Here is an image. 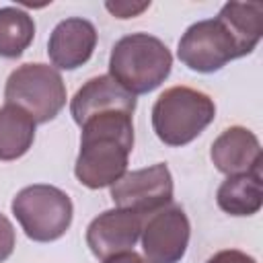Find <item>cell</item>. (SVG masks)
I'll return each mask as SVG.
<instances>
[{"label":"cell","mask_w":263,"mask_h":263,"mask_svg":"<svg viewBox=\"0 0 263 263\" xmlns=\"http://www.w3.org/2000/svg\"><path fill=\"white\" fill-rule=\"evenodd\" d=\"M80 127V152L74 164L76 179L88 189L111 187L127 171V158L134 148L132 113H99Z\"/></svg>","instance_id":"1"},{"label":"cell","mask_w":263,"mask_h":263,"mask_svg":"<svg viewBox=\"0 0 263 263\" xmlns=\"http://www.w3.org/2000/svg\"><path fill=\"white\" fill-rule=\"evenodd\" d=\"M173 55L154 35L132 33L121 37L109 55V76L129 95L158 88L171 74Z\"/></svg>","instance_id":"2"},{"label":"cell","mask_w":263,"mask_h":263,"mask_svg":"<svg viewBox=\"0 0 263 263\" xmlns=\"http://www.w3.org/2000/svg\"><path fill=\"white\" fill-rule=\"evenodd\" d=\"M216 117V105L210 95L191 86L166 88L152 107V127L166 146H185L193 142Z\"/></svg>","instance_id":"3"},{"label":"cell","mask_w":263,"mask_h":263,"mask_svg":"<svg viewBox=\"0 0 263 263\" xmlns=\"http://www.w3.org/2000/svg\"><path fill=\"white\" fill-rule=\"evenodd\" d=\"M6 105L23 109L35 123L51 121L66 105V84L47 64H23L10 72L4 86Z\"/></svg>","instance_id":"4"},{"label":"cell","mask_w":263,"mask_h":263,"mask_svg":"<svg viewBox=\"0 0 263 263\" xmlns=\"http://www.w3.org/2000/svg\"><path fill=\"white\" fill-rule=\"evenodd\" d=\"M12 214L25 234L35 242H51L64 236L72 224V199L53 185H29L12 199Z\"/></svg>","instance_id":"5"},{"label":"cell","mask_w":263,"mask_h":263,"mask_svg":"<svg viewBox=\"0 0 263 263\" xmlns=\"http://www.w3.org/2000/svg\"><path fill=\"white\" fill-rule=\"evenodd\" d=\"M177 55L189 70L203 74L216 72L228 62L242 58L236 39L218 16L193 23L179 39Z\"/></svg>","instance_id":"6"},{"label":"cell","mask_w":263,"mask_h":263,"mask_svg":"<svg viewBox=\"0 0 263 263\" xmlns=\"http://www.w3.org/2000/svg\"><path fill=\"white\" fill-rule=\"evenodd\" d=\"M111 199L115 208L148 218L150 214L171 205L173 177L164 162L125 173L111 185Z\"/></svg>","instance_id":"7"},{"label":"cell","mask_w":263,"mask_h":263,"mask_svg":"<svg viewBox=\"0 0 263 263\" xmlns=\"http://www.w3.org/2000/svg\"><path fill=\"white\" fill-rule=\"evenodd\" d=\"M189 218L179 205H166L148 218L142 226V249L148 263H179L189 247Z\"/></svg>","instance_id":"8"},{"label":"cell","mask_w":263,"mask_h":263,"mask_svg":"<svg viewBox=\"0 0 263 263\" xmlns=\"http://www.w3.org/2000/svg\"><path fill=\"white\" fill-rule=\"evenodd\" d=\"M144 218L125 210H107L99 214L86 228V245L99 259L132 251L142 234Z\"/></svg>","instance_id":"9"},{"label":"cell","mask_w":263,"mask_h":263,"mask_svg":"<svg viewBox=\"0 0 263 263\" xmlns=\"http://www.w3.org/2000/svg\"><path fill=\"white\" fill-rule=\"evenodd\" d=\"M97 45V29L90 21L72 16L60 21L47 41V55L60 70H76L86 64Z\"/></svg>","instance_id":"10"},{"label":"cell","mask_w":263,"mask_h":263,"mask_svg":"<svg viewBox=\"0 0 263 263\" xmlns=\"http://www.w3.org/2000/svg\"><path fill=\"white\" fill-rule=\"evenodd\" d=\"M210 158L216 168L228 177L261 171L263 164V152L257 136L242 125H232L224 129L214 140Z\"/></svg>","instance_id":"11"},{"label":"cell","mask_w":263,"mask_h":263,"mask_svg":"<svg viewBox=\"0 0 263 263\" xmlns=\"http://www.w3.org/2000/svg\"><path fill=\"white\" fill-rule=\"evenodd\" d=\"M109 111H123V113L136 111V97L129 95L125 88H121L109 74L95 76L88 82H84L70 101V113L78 125H82L86 119L99 113H109Z\"/></svg>","instance_id":"12"},{"label":"cell","mask_w":263,"mask_h":263,"mask_svg":"<svg viewBox=\"0 0 263 263\" xmlns=\"http://www.w3.org/2000/svg\"><path fill=\"white\" fill-rule=\"evenodd\" d=\"M216 201L222 212L230 216H253L263 205L261 171L230 175L218 187Z\"/></svg>","instance_id":"13"},{"label":"cell","mask_w":263,"mask_h":263,"mask_svg":"<svg viewBox=\"0 0 263 263\" xmlns=\"http://www.w3.org/2000/svg\"><path fill=\"white\" fill-rule=\"evenodd\" d=\"M218 18L236 39L242 55L251 53L263 35V4L259 2H226Z\"/></svg>","instance_id":"14"},{"label":"cell","mask_w":263,"mask_h":263,"mask_svg":"<svg viewBox=\"0 0 263 263\" xmlns=\"http://www.w3.org/2000/svg\"><path fill=\"white\" fill-rule=\"evenodd\" d=\"M35 121L14 105L0 107V160H16L35 140Z\"/></svg>","instance_id":"15"},{"label":"cell","mask_w":263,"mask_h":263,"mask_svg":"<svg viewBox=\"0 0 263 263\" xmlns=\"http://www.w3.org/2000/svg\"><path fill=\"white\" fill-rule=\"evenodd\" d=\"M35 37V21L29 12L4 6L0 8V55L18 58Z\"/></svg>","instance_id":"16"},{"label":"cell","mask_w":263,"mask_h":263,"mask_svg":"<svg viewBox=\"0 0 263 263\" xmlns=\"http://www.w3.org/2000/svg\"><path fill=\"white\" fill-rule=\"evenodd\" d=\"M14 242H16L14 228H12L10 220L4 214H0V263H4L12 255Z\"/></svg>","instance_id":"17"},{"label":"cell","mask_w":263,"mask_h":263,"mask_svg":"<svg viewBox=\"0 0 263 263\" xmlns=\"http://www.w3.org/2000/svg\"><path fill=\"white\" fill-rule=\"evenodd\" d=\"M148 6H150V2H142V4H132V2H107L105 4V8L113 14V16H117V18H132V16H138V14H142L144 10H148Z\"/></svg>","instance_id":"18"},{"label":"cell","mask_w":263,"mask_h":263,"mask_svg":"<svg viewBox=\"0 0 263 263\" xmlns=\"http://www.w3.org/2000/svg\"><path fill=\"white\" fill-rule=\"evenodd\" d=\"M205 263H257V261L238 249H226V251H218L216 255H212Z\"/></svg>","instance_id":"19"},{"label":"cell","mask_w":263,"mask_h":263,"mask_svg":"<svg viewBox=\"0 0 263 263\" xmlns=\"http://www.w3.org/2000/svg\"><path fill=\"white\" fill-rule=\"evenodd\" d=\"M103 263H148V261L134 251H123V253H117V255L103 259Z\"/></svg>","instance_id":"20"}]
</instances>
